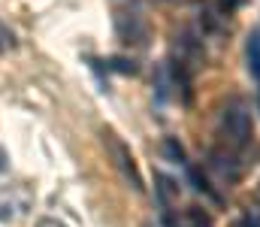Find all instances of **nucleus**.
I'll list each match as a JSON object with an SVG mask.
<instances>
[{
  "label": "nucleus",
  "mask_w": 260,
  "mask_h": 227,
  "mask_svg": "<svg viewBox=\"0 0 260 227\" xmlns=\"http://www.w3.org/2000/svg\"><path fill=\"white\" fill-rule=\"evenodd\" d=\"M251 109L245 106V100L233 97L224 103L221 109V137L227 140L230 149H245L251 143Z\"/></svg>",
  "instance_id": "nucleus-1"
},
{
  "label": "nucleus",
  "mask_w": 260,
  "mask_h": 227,
  "mask_svg": "<svg viewBox=\"0 0 260 227\" xmlns=\"http://www.w3.org/2000/svg\"><path fill=\"white\" fill-rule=\"evenodd\" d=\"M103 137H106V146H109V154H112L115 167L121 170V176L130 182V188H133V191H142V176H139V170H136V160H133L130 149L112 134V131H106Z\"/></svg>",
  "instance_id": "nucleus-2"
},
{
  "label": "nucleus",
  "mask_w": 260,
  "mask_h": 227,
  "mask_svg": "<svg viewBox=\"0 0 260 227\" xmlns=\"http://www.w3.org/2000/svg\"><path fill=\"white\" fill-rule=\"evenodd\" d=\"M245 55H248V73L260 79V30H254L248 37V46H245Z\"/></svg>",
  "instance_id": "nucleus-3"
},
{
  "label": "nucleus",
  "mask_w": 260,
  "mask_h": 227,
  "mask_svg": "<svg viewBox=\"0 0 260 227\" xmlns=\"http://www.w3.org/2000/svg\"><path fill=\"white\" fill-rule=\"evenodd\" d=\"M179 227H212V221H209V215H206L203 209H188V212L182 215Z\"/></svg>",
  "instance_id": "nucleus-4"
},
{
  "label": "nucleus",
  "mask_w": 260,
  "mask_h": 227,
  "mask_svg": "<svg viewBox=\"0 0 260 227\" xmlns=\"http://www.w3.org/2000/svg\"><path fill=\"white\" fill-rule=\"evenodd\" d=\"M164 151H167L173 160H185V151H182V146H179L176 140H167V143H164Z\"/></svg>",
  "instance_id": "nucleus-5"
},
{
  "label": "nucleus",
  "mask_w": 260,
  "mask_h": 227,
  "mask_svg": "<svg viewBox=\"0 0 260 227\" xmlns=\"http://www.w3.org/2000/svg\"><path fill=\"white\" fill-rule=\"evenodd\" d=\"M37 227H64V224H61L58 218H40V221H37Z\"/></svg>",
  "instance_id": "nucleus-6"
},
{
  "label": "nucleus",
  "mask_w": 260,
  "mask_h": 227,
  "mask_svg": "<svg viewBox=\"0 0 260 227\" xmlns=\"http://www.w3.org/2000/svg\"><path fill=\"white\" fill-rule=\"evenodd\" d=\"M115 3V9H133L136 6V0H112Z\"/></svg>",
  "instance_id": "nucleus-7"
},
{
  "label": "nucleus",
  "mask_w": 260,
  "mask_h": 227,
  "mask_svg": "<svg viewBox=\"0 0 260 227\" xmlns=\"http://www.w3.org/2000/svg\"><path fill=\"white\" fill-rule=\"evenodd\" d=\"M245 227H260V215H248V221H245Z\"/></svg>",
  "instance_id": "nucleus-8"
},
{
  "label": "nucleus",
  "mask_w": 260,
  "mask_h": 227,
  "mask_svg": "<svg viewBox=\"0 0 260 227\" xmlns=\"http://www.w3.org/2000/svg\"><path fill=\"white\" fill-rule=\"evenodd\" d=\"M236 3H242V0H224V6L230 9V6H236Z\"/></svg>",
  "instance_id": "nucleus-9"
},
{
  "label": "nucleus",
  "mask_w": 260,
  "mask_h": 227,
  "mask_svg": "<svg viewBox=\"0 0 260 227\" xmlns=\"http://www.w3.org/2000/svg\"><path fill=\"white\" fill-rule=\"evenodd\" d=\"M0 170H6V160H3V149H0Z\"/></svg>",
  "instance_id": "nucleus-10"
},
{
  "label": "nucleus",
  "mask_w": 260,
  "mask_h": 227,
  "mask_svg": "<svg viewBox=\"0 0 260 227\" xmlns=\"http://www.w3.org/2000/svg\"><path fill=\"white\" fill-rule=\"evenodd\" d=\"M257 85H260V79H257ZM257 103H260V91H257Z\"/></svg>",
  "instance_id": "nucleus-11"
}]
</instances>
